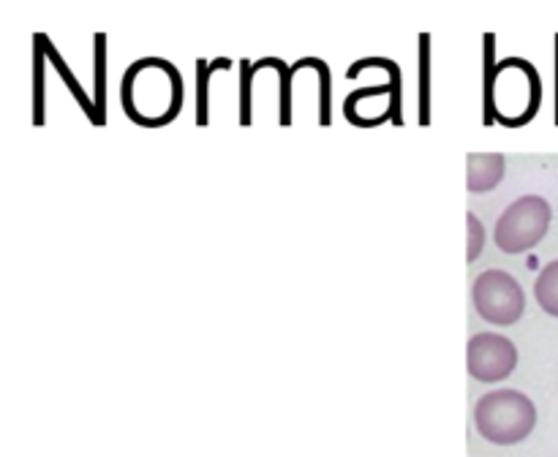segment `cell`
<instances>
[{
  "label": "cell",
  "mask_w": 558,
  "mask_h": 457,
  "mask_svg": "<svg viewBox=\"0 0 558 457\" xmlns=\"http://www.w3.org/2000/svg\"><path fill=\"white\" fill-rule=\"evenodd\" d=\"M550 221H554V210H550L548 199L537 194H526L501 212L494 228V239L505 254H526L534 245L543 243V237L550 228Z\"/></svg>",
  "instance_id": "obj_4"
},
{
  "label": "cell",
  "mask_w": 558,
  "mask_h": 457,
  "mask_svg": "<svg viewBox=\"0 0 558 457\" xmlns=\"http://www.w3.org/2000/svg\"><path fill=\"white\" fill-rule=\"evenodd\" d=\"M505 180V156L501 152H469L466 185L472 194H488Z\"/></svg>",
  "instance_id": "obj_7"
},
{
  "label": "cell",
  "mask_w": 558,
  "mask_h": 457,
  "mask_svg": "<svg viewBox=\"0 0 558 457\" xmlns=\"http://www.w3.org/2000/svg\"><path fill=\"white\" fill-rule=\"evenodd\" d=\"M474 428L490 444H521L537 428V406L518 390H494L474 406Z\"/></svg>",
  "instance_id": "obj_2"
},
{
  "label": "cell",
  "mask_w": 558,
  "mask_h": 457,
  "mask_svg": "<svg viewBox=\"0 0 558 457\" xmlns=\"http://www.w3.org/2000/svg\"><path fill=\"white\" fill-rule=\"evenodd\" d=\"M472 305L488 324L512 326L526 313V292L505 270H485L472 283Z\"/></svg>",
  "instance_id": "obj_5"
},
{
  "label": "cell",
  "mask_w": 558,
  "mask_h": 457,
  "mask_svg": "<svg viewBox=\"0 0 558 457\" xmlns=\"http://www.w3.org/2000/svg\"><path fill=\"white\" fill-rule=\"evenodd\" d=\"M469 375L483 384H499L518 368V348L501 332H477L466 346Z\"/></svg>",
  "instance_id": "obj_6"
},
{
  "label": "cell",
  "mask_w": 558,
  "mask_h": 457,
  "mask_svg": "<svg viewBox=\"0 0 558 457\" xmlns=\"http://www.w3.org/2000/svg\"><path fill=\"white\" fill-rule=\"evenodd\" d=\"M539 74L526 60H505L494 76L490 98L501 123L521 125L534 118L539 107Z\"/></svg>",
  "instance_id": "obj_3"
},
{
  "label": "cell",
  "mask_w": 558,
  "mask_h": 457,
  "mask_svg": "<svg viewBox=\"0 0 558 457\" xmlns=\"http://www.w3.org/2000/svg\"><path fill=\"white\" fill-rule=\"evenodd\" d=\"M466 226H469V250H466V261H477L480 250L485 248V228L480 223V218L474 212L466 215Z\"/></svg>",
  "instance_id": "obj_9"
},
{
  "label": "cell",
  "mask_w": 558,
  "mask_h": 457,
  "mask_svg": "<svg viewBox=\"0 0 558 457\" xmlns=\"http://www.w3.org/2000/svg\"><path fill=\"white\" fill-rule=\"evenodd\" d=\"M183 87L180 76L167 60H136L123 79L125 112L145 125H161L172 120L180 109Z\"/></svg>",
  "instance_id": "obj_1"
},
{
  "label": "cell",
  "mask_w": 558,
  "mask_h": 457,
  "mask_svg": "<svg viewBox=\"0 0 558 457\" xmlns=\"http://www.w3.org/2000/svg\"><path fill=\"white\" fill-rule=\"evenodd\" d=\"M534 297L545 313L558 319V259L539 272L537 283H534Z\"/></svg>",
  "instance_id": "obj_8"
}]
</instances>
